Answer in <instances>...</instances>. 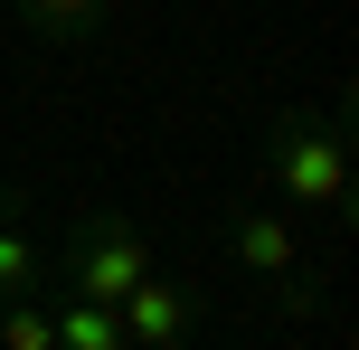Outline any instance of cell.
Listing matches in <instances>:
<instances>
[{"mask_svg":"<svg viewBox=\"0 0 359 350\" xmlns=\"http://www.w3.org/2000/svg\"><path fill=\"white\" fill-rule=\"evenodd\" d=\"M48 256L29 246V180H0V303L10 294H38Z\"/></svg>","mask_w":359,"mask_h":350,"instance_id":"5","label":"cell"},{"mask_svg":"<svg viewBox=\"0 0 359 350\" xmlns=\"http://www.w3.org/2000/svg\"><path fill=\"white\" fill-rule=\"evenodd\" d=\"M19 10H29V29L48 38V48H86V38L114 19V0H19Z\"/></svg>","mask_w":359,"mask_h":350,"instance_id":"7","label":"cell"},{"mask_svg":"<svg viewBox=\"0 0 359 350\" xmlns=\"http://www.w3.org/2000/svg\"><path fill=\"white\" fill-rule=\"evenodd\" d=\"M0 350H57V322H48L38 294H10V303H0Z\"/></svg>","mask_w":359,"mask_h":350,"instance_id":"8","label":"cell"},{"mask_svg":"<svg viewBox=\"0 0 359 350\" xmlns=\"http://www.w3.org/2000/svg\"><path fill=\"white\" fill-rule=\"evenodd\" d=\"M265 180L284 199L350 218V114L341 105H284L265 123Z\"/></svg>","mask_w":359,"mask_h":350,"instance_id":"1","label":"cell"},{"mask_svg":"<svg viewBox=\"0 0 359 350\" xmlns=\"http://www.w3.org/2000/svg\"><path fill=\"white\" fill-rule=\"evenodd\" d=\"M57 284L67 294H86V303H123L133 284L151 275V246H142V227L123 218V208H86V218H67V246H57Z\"/></svg>","mask_w":359,"mask_h":350,"instance_id":"2","label":"cell"},{"mask_svg":"<svg viewBox=\"0 0 359 350\" xmlns=\"http://www.w3.org/2000/svg\"><path fill=\"white\" fill-rule=\"evenodd\" d=\"M227 256L246 275H265L284 294V313H312V275H303V237H293L274 208H227Z\"/></svg>","mask_w":359,"mask_h":350,"instance_id":"3","label":"cell"},{"mask_svg":"<svg viewBox=\"0 0 359 350\" xmlns=\"http://www.w3.org/2000/svg\"><path fill=\"white\" fill-rule=\"evenodd\" d=\"M114 313H123V341H133V350H189L198 322H208V303H198V284H170L161 265H151Z\"/></svg>","mask_w":359,"mask_h":350,"instance_id":"4","label":"cell"},{"mask_svg":"<svg viewBox=\"0 0 359 350\" xmlns=\"http://www.w3.org/2000/svg\"><path fill=\"white\" fill-rule=\"evenodd\" d=\"M48 322H57V350H133V341H123V313H114V303H86V294H67V284H57Z\"/></svg>","mask_w":359,"mask_h":350,"instance_id":"6","label":"cell"}]
</instances>
